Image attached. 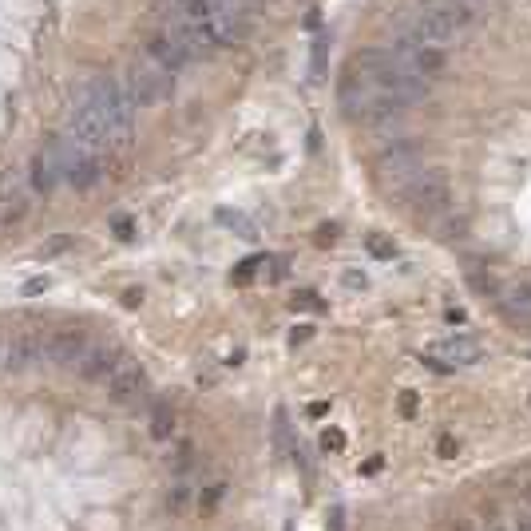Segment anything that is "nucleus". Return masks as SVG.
Masks as SVG:
<instances>
[{"instance_id": "14", "label": "nucleus", "mask_w": 531, "mask_h": 531, "mask_svg": "<svg viewBox=\"0 0 531 531\" xmlns=\"http://www.w3.org/2000/svg\"><path fill=\"white\" fill-rule=\"evenodd\" d=\"M369 254L373 258H393L397 254V246H393L389 238H381V234H369Z\"/></svg>"}, {"instance_id": "12", "label": "nucleus", "mask_w": 531, "mask_h": 531, "mask_svg": "<svg viewBox=\"0 0 531 531\" xmlns=\"http://www.w3.org/2000/svg\"><path fill=\"white\" fill-rule=\"evenodd\" d=\"M171 429H175V412L166 409V404H155V409H151V432L159 436V441H166Z\"/></svg>"}, {"instance_id": "25", "label": "nucleus", "mask_w": 531, "mask_h": 531, "mask_svg": "<svg viewBox=\"0 0 531 531\" xmlns=\"http://www.w3.org/2000/svg\"><path fill=\"white\" fill-rule=\"evenodd\" d=\"M329 412V404L326 401H318V404H309V416H326Z\"/></svg>"}, {"instance_id": "23", "label": "nucleus", "mask_w": 531, "mask_h": 531, "mask_svg": "<svg viewBox=\"0 0 531 531\" xmlns=\"http://www.w3.org/2000/svg\"><path fill=\"white\" fill-rule=\"evenodd\" d=\"M456 452V444H452V436H441V456H452Z\"/></svg>"}, {"instance_id": "16", "label": "nucleus", "mask_w": 531, "mask_h": 531, "mask_svg": "<svg viewBox=\"0 0 531 531\" xmlns=\"http://www.w3.org/2000/svg\"><path fill=\"white\" fill-rule=\"evenodd\" d=\"M321 449H326V452H341V449H346V432L329 429L326 436H321Z\"/></svg>"}, {"instance_id": "7", "label": "nucleus", "mask_w": 531, "mask_h": 531, "mask_svg": "<svg viewBox=\"0 0 531 531\" xmlns=\"http://www.w3.org/2000/svg\"><path fill=\"white\" fill-rule=\"evenodd\" d=\"M44 361H48L44 333H16V337L8 341V369L13 373H28V369L44 365Z\"/></svg>"}, {"instance_id": "4", "label": "nucleus", "mask_w": 531, "mask_h": 531, "mask_svg": "<svg viewBox=\"0 0 531 531\" xmlns=\"http://www.w3.org/2000/svg\"><path fill=\"white\" fill-rule=\"evenodd\" d=\"M460 33V28L452 24V20H444L441 13H432V8H421V13H412L409 20V33H404V40H412V44H424V48H436L444 52L452 44V36Z\"/></svg>"}, {"instance_id": "13", "label": "nucleus", "mask_w": 531, "mask_h": 531, "mask_svg": "<svg viewBox=\"0 0 531 531\" xmlns=\"http://www.w3.org/2000/svg\"><path fill=\"white\" fill-rule=\"evenodd\" d=\"M504 306L531 309V286H504Z\"/></svg>"}, {"instance_id": "20", "label": "nucleus", "mask_w": 531, "mask_h": 531, "mask_svg": "<svg viewBox=\"0 0 531 531\" xmlns=\"http://www.w3.org/2000/svg\"><path fill=\"white\" fill-rule=\"evenodd\" d=\"M139 301H143V294H139V289H128V294H123V306H128V309H135V306H139Z\"/></svg>"}, {"instance_id": "29", "label": "nucleus", "mask_w": 531, "mask_h": 531, "mask_svg": "<svg viewBox=\"0 0 531 531\" xmlns=\"http://www.w3.org/2000/svg\"><path fill=\"white\" fill-rule=\"evenodd\" d=\"M488 531H507V527H504V524H492V527H488Z\"/></svg>"}, {"instance_id": "28", "label": "nucleus", "mask_w": 531, "mask_h": 531, "mask_svg": "<svg viewBox=\"0 0 531 531\" xmlns=\"http://www.w3.org/2000/svg\"><path fill=\"white\" fill-rule=\"evenodd\" d=\"M519 492H524V496L531 499V476H524V488H519Z\"/></svg>"}, {"instance_id": "6", "label": "nucleus", "mask_w": 531, "mask_h": 531, "mask_svg": "<svg viewBox=\"0 0 531 531\" xmlns=\"http://www.w3.org/2000/svg\"><path fill=\"white\" fill-rule=\"evenodd\" d=\"M108 393L119 404H139L143 397H147V373L135 365V361L123 357L119 365H116V373L108 377Z\"/></svg>"}, {"instance_id": "19", "label": "nucleus", "mask_w": 531, "mask_h": 531, "mask_svg": "<svg viewBox=\"0 0 531 531\" xmlns=\"http://www.w3.org/2000/svg\"><path fill=\"white\" fill-rule=\"evenodd\" d=\"M401 412H404V416L416 412V397H412V393H404V397H401Z\"/></svg>"}, {"instance_id": "8", "label": "nucleus", "mask_w": 531, "mask_h": 531, "mask_svg": "<svg viewBox=\"0 0 531 531\" xmlns=\"http://www.w3.org/2000/svg\"><path fill=\"white\" fill-rule=\"evenodd\" d=\"M480 357V346H476L472 337H449V341H436L424 353V361L436 369H456V365H472V361Z\"/></svg>"}, {"instance_id": "3", "label": "nucleus", "mask_w": 531, "mask_h": 531, "mask_svg": "<svg viewBox=\"0 0 531 531\" xmlns=\"http://www.w3.org/2000/svg\"><path fill=\"white\" fill-rule=\"evenodd\" d=\"M389 56H393V64H397L404 76L429 83V88H432V80L444 71V56H441V52L424 48V44H412V40H401V44H393Z\"/></svg>"}, {"instance_id": "18", "label": "nucleus", "mask_w": 531, "mask_h": 531, "mask_svg": "<svg viewBox=\"0 0 531 531\" xmlns=\"http://www.w3.org/2000/svg\"><path fill=\"white\" fill-rule=\"evenodd\" d=\"M116 234L123 238V242H128V238L135 234V226H131V218H116Z\"/></svg>"}, {"instance_id": "11", "label": "nucleus", "mask_w": 531, "mask_h": 531, "mask_svg": "<svg viewBox=\"0 0 531 531\" xmlns=\"http://www.w3.org/2000/svg\"><path fill=\"white\" fill-rule=\"evenodd\" d=\"M218 223L231 226V231H238V238H258L254 223H250L246 214H238V211H218Z\"/></svg>"}, {"instance_id": "2", "label": "nucleus", "mask_w": 531, "mask_h": 531, "mask_svg": "<svg viewBox=\"0 0 531 531\" xmlns=\"http://www.w3.org/2000/svg\"><path fill=\"white\" fill-rule=\"evenodd\" d=\"M123 91L131 96L135 108H151V103H163L175 96V71H166L163 64H155L151 56L135 60V64L119 76Z\"/></svg>"}, {"instance_id": "9", "label": "nucleus", "mask_w": 531, "mask_h": 531, "mask_svg": "<svg viewBox=\"0 0 531 531\" xmlns=\"http://www.w3.org/2000/svg\"><path fill=\"white\" fill-rule=\"evenodd\" d=\"M119 361H123V353L116 346H96V341H91V349H88V357H83L80 373L88 381H108L111 373H116Z\"/></svg>"}, {"instance_id": "22", "label": "nucleus", "mask_w": 531, "mask_h": 531, "mask_svg": "<svg viewBox=\"0 0 531 531\" xmlns=\"http://www.w3.org/2000/svg\"><path fill=\"white\" fill-rule=\"evenodd\" d=\"M346 286H353V289H365V278H361V274H346Z\"/></svg>"}, {"instance_id": "26", "label": "nucleus", "mask_w": 531, "mask_h": 531, "mask_svg": "<svg viewBox=\"0 0 531 531\" xmlns=\"http://www.w3.org/2000/svg\"><path fill=\"white\" fill-rule=\"evenodd\" d=\"M512 531H531V516H519V519H516V527H512Z\"/></svg>"}, {"instance_id": "1", "label": "nucleus", "mask_w": 531, "mask_h": 531, "mask_svg": "<svg viewBox=\"0 0 531 531\" xmlns=\"http://www.w3.org/2000/svg\"><path fill=\"white\" fill-rule=\"evenodd\" d=\"M48 155L60 166V179H64L68 186H76V191H88V186H96L103 179V171H108V155L83 147V143L71 139L68 131H60L56 139L48 143Z\"/></svg>"}, {"instance_id": "24", "label": "nucleus", "mask_w": 531, "mask_h": 531, "mask_svg": "<svg viewBox=\"0 0 531 531\" xmlns=\"http://www.w3.org/2000/svg\"><path fill=\"white\" fill-rule=\"evenodd\" d=\"M0 369H8V337H0Z\"/></svg>"}, {"instance_id": "15", "label": "nucleus", "mask_w": 531, "mask_h": 531, "mask_svg": "<svg viewBox=\"0 0 531 531\" xmlns=\"http://www.w3.org/2000/svg\"><path fill=\"white\" fill-rule=\"evenodd\" d=\"M186 499H191V484H186V480H179V484H175V492L166 496V504H171L175 512H179V507L186 504Z\"/></svg>"}, {"instance_id": "5", "label": "nucleus", "mask_w": 531, "mask_h": 531, "mask_svg": "<svg viewBox=\"0 0 531 531\" xmlns=\"http://www.w3.org/2000/svg\"><path fill=\"white\" fill-rule=\"evenodd\" d=\"M88 349H91V341L83 337V333H71V329L52 333V337H48V361L56 369H68V373H80Z\"/></svg>"}, {"instance_id": "21", "label": "nucleus", "mask_w": 531, "mask_h": 531, "mask_svg": "<svg viewBox=\"0 0 531 531\" xmlns=\"http://www.w3.org/2000/svg\"><path fill=\"white\" fill-rule=\"evenodd\" d=\"M40 289H48V278H36V282H28L24 294H40Z\"/></svg>"}, {"instance_id": "27", "label": "nucleus", "mask_w": 531, "mask_h": 531, "mask_svg": "<svg viewBox=\"0 0 531 531\" xmlns=\"http://www.w3.org/2000/svg\"><path fill=\"white\" fill-rule=\"evenodd\" d=\"M341 527H346V516H341V507H337V512H333V531H341Z\"/></svg>"}, {"instance_id": "10", "label": "nucleus", "mask_w": 531, "mask_h": 531, "mask_svg": "<svg viewBox=\"0 0 531 531\" xmlns=\"http://www.w3.org/2000/svg\"><path fill=\"white\" fill-rule=\"evenodd\" d=\"M56 183H64V179H60V166H56V159H52L48 151H44V155H36V159H33V186H36V191H44V194H48Z\"/></svg>"}, {"instance_id": "17", "label": "nucleus", "mask_w": 531, "mask_h": 531, "mask_svg": "<svg viewBox=\"0 0 531 531\" xmlns=\"http://www.w3.org/2000/svg\"><path fill=\"white\" fill-rule=\"evenodd\" d=\"M294 309H314V314H318V309H326V301L306 289V294H298V298H294Z\"/></svg>"}]
</instances>
